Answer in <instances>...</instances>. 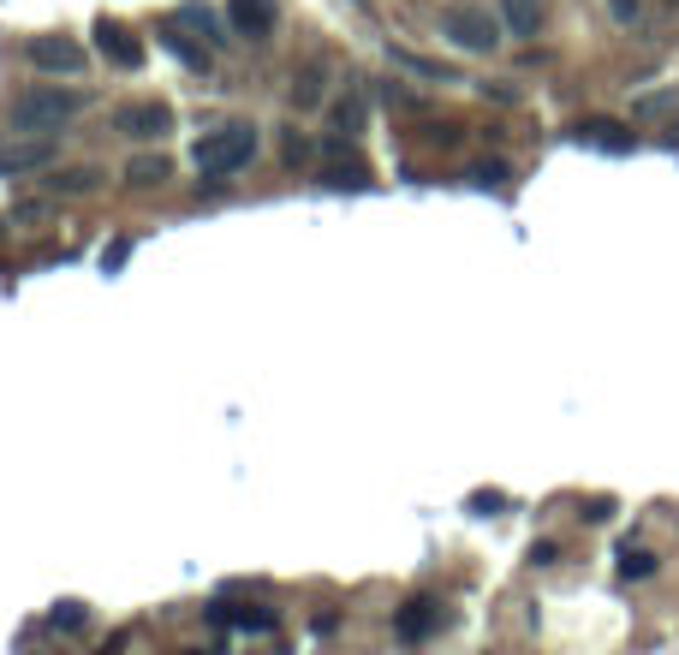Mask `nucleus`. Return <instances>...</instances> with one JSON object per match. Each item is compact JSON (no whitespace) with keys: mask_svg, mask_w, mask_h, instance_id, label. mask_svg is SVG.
<instances>
[{"mask_svg":"<svg viewBox=\"0 0 679 655\" xmlns=\"http://www.w3.org/2000/svg\"><path fill=\"white\" fill-rule=\"evenodd\" d=\"M30 66H37V72H84V42L78 37H30Z\"/></svg>","mask_w":679,"mask_h":655,"instance_id":"5","label":"nucleus"},{"mask_svg":"<svg viewBox=\"0 0 679 655\" xmlns=\"http://www.w3.org/2000/svg\"><path fill=\"white\" fill-rule=\"evenodd\" d=\"M477 179H483V185H501V179H507V167L489 162V167H477Z\"/></svg>","mask_w":679,"mask_h":655,"instance_id":"22","label":"nucleus"},{"mask_svg":"<svg viewBox=\"0 0 679 655\" xmlns=\"http://www.w3.org/2000/svg\"><path fill=\"white\" fill-rule=\"evenodd\" d=\"M608 7H614V19H620V25H632V19H638V7H643V0H608Z\"/></svg>","mask_w":679,"mask_h":655,"instance_id":"21","label":"nucleus"},{"mask_svg":"<svg viewBox=\"0 0 679 655\" xmlns=\"http://www.w3.org/2000/svg\"><path fill=\"white\" fill-rule=\"evenodd\" d=\"M226 25L245 42H263L274 30V0H226Z\"/></svg>","mask_w":679,"mask_h":655,"instance_id":"7","label":"nucleus"},{"mask_svg":"<svg viewBox=\"0 0 679 655\" xmlns=\"http://www.w3.org/2000/svg\"><path fill=\"white\" fill-rule=\"evenodd\" d=\"M162 42H167V55L180 60V66H191V72H208V55L185 37V25H180V19H167V25H162Z\"/></svg>","mask_w":679,"mask_h":655,"instance_id":"10","label":"nucleus"},{"mask_svg":"<svg viewBox=\"0 0 679 655\" xmlns=\"http://www.w3.org/2000/svg\"><path fill=\"white\" fill-rule=\"evenodd\" d=\"M399 66H406V72H417V78H442V84L453 78L447 66H435V60H424V55H399Z\"/></svg>","mask_w":679,"mask_h":655,"instance_id":"18","label":"nucleus"},{"mask_svg":"<svg viewBox=\"0 0 679 655\" xmlns=\"http://www.w3.org/2000/svg\"><path fill=\"white\" fill-rule=\"evenodd\" d=\"M435 626H442V614H435V602H406V608L394 614V632H399V637H429Z\"/></svg>","mask_w":679,"mask_h":655,"instance_id":"11","label":"nucleus"},{"mask_svg":"<svg viewBox=\"0 0 679 655\" xmlns=\"http://www.w3.org/2000/svg\"><path fill=\"white\" fill-rule=\"evenodd\" d=\"M78 114H84V96H78V90H55V84H37V90H25V96L7 108V131H19V137L48 131V137H55L60 126H72Z\"/></svg>","mask_w":679,"mask_h":655,"instance_id":"1","label":"nucleus"},{"mask_svg":"<svg viewBox=\"0 0 679 655\" xmlns=\"http://www.w3.org/2000/svg\"><path fill=\"white\" fill-rule=\"evenodd\" d=\"M126 179L137 185V192L162 185V179H167V155H132V162H126Z\"/></svg>","mask_w":679,"mask_h":655,"instance_id":"13","label":"nucleus"},{"mask_svg":"<svg viewBox=\"0 0 679 655\" xmlns=\"http://www.w3.org/2000/svg\"><path fill=\"white\" fill-rule=\"evenodd\" d=\"M55 162V137H25V144H0V174H37V167Z\"/></svg>","mask_w":679,"mask_h":655,"instance_id":"6","label":"nucleus"},{"mask_svg":"<svg viewBox=\"0 0 679 655\" xmlns=\"http://www.w3.org/2000/svg\"><path fill=\"white\" fill-rule=\"evenodd\" d=\"M358 126H363V101L346 96L340 108H334V131H340V137H358Z\"/></svg>","mask_w":679,"mask_h":655,"instance_id":"15","label":"nucleus"},{"mask_svg":"<svg viewBox=\"0 0 679 655\" xmlns=\"http://www.w3.org/2000/svg\"><path fill=\"white\" fill-rule=\"evenodd\" d=\"M208 619H226V626H245V632H269L274 614H239V608H208Z\"/></svg>","mask_w":679,"mask_h":655,"instance_id":"14","label":"nucleus"},{"mask_svg":"<svg viewBox=\"0 0 679 655\" xmlns=\"http://www.w3.org/2000/svg\"><path fill=\"white\" fill-rule=\"evenodd\" d=\"M114 131L137 137V144H155L162 131H173V114H167V101H126L114 114Z\"/></svg>","mask_w":679,"mask_h":655,"instance_id":"4","label":"nucleus"},{"mask_svg":"<svg viewBox=\"0 0 679 655\" xmlns=\"http://www.w3.org/2000/svg\"><path fill=\"white\" fill-rule=\"evenodd\" d=\"M620 573L625 578H650L656 573V555H643V548H620Z\"/></svg>","mask_w":679,"mask_h":655,"instance_id":"16","label":"nucleus"},{"mask_svg":"<svg viewBox=\"0 0 679 655\" xmlns=\"http://www.w3.org/2000/svg\"><path fill=\"white\" fill-rule=\"evenodd\" d=\"M328 66L322 60H304L299 66V78H292V101H299V108H317V101H322V90H328Z\"/></svg>","mask_w":679,"mask_h":655,"instance_id":"12","label":"nucleus"},{"mask_svg":"<svg viewBox=\"0 0 679 655\" xmlns=\"http://www.w3.org/2000/svg\"><path fill=\"white\" fill-rule=\"evenodd\" d=\"M191 162H197V174H203V179H226V174H239V167H251V162H256V126L233 119V126L203 131L197 144H191Z\"/></svg>","mask_w":679,"mask_h":655,"instance_id":"2","label":"nucleus"},{"mask_svg":"<svg viewBox=\"0 0 679 655\" xmlns=\"http://www.w3.org/2000/svg\"><path fill=\"white\" fill-rule=\"evenodd\" d=\"M48 185H55V192H96V174H90V167H78V174H55Z\"/></svg>","mask_w":679,"mask_h":655,"instance_id":"17","label":"nucleus"},{"mask_svg":"<svg viewBox=\"0 0 679 655\" xmlns=\"http://www.w3.org/2000/svg\"><path fill=\"white\" fill-rule=\"evenodd\" d=\"M96 48H101V55H108L114 66H137V60H144L137 37H132V30H119L114 19H101V25H96Z\"/></svg>","mask_w":679,"mask_h":655,"instance_id":"8","label":"nucleus"},{"mask_svg":"<svg viewBox=\"0 0 679 655\" xmlns=\"http://www.w3.org/2000/svg\"><path fill=\"white\" fill-rule=\"evenodd\" d=\"M180 19H185L191 30H203V37H208V42H221V37H215V19H208V12H203V7H185V12H180Z\"/></svg>","mask_w":679,"mask_h":655,"instance_id":"20","label":"nucleus"},{"mask_svg":"<svg viewBox=\"0 0 679 655\" xmlns=\"http://www.w3.org/2000/svg\"><path fill=\"white\" fill-rule=\"evenodd\" d=\"M442 37L453 48H465V55H495V19L489 12H477V7H447L442 12Z\"/></svg>","mask_w":679,"mask_h":655,"instance_id":"3","label":"nucleus"},{"mask_svg":"<svg viewBox=\"0 0 679 655\" xmlns=\"http://www.w3.org/2000/svg\"><path fill=\"white\" fill-rule=\"evenodd\" d=\"M84 626V608H78V602H60V608H55V632H78Z\"/></svg>","mask_w":679,"mask_h":655,"instance_id":"19","label":"nucleus"},{"mask_svg":"<svg viewBox=\"0 0 679 655\" xmlns=\"http://www.w3.org/2000/svg\"><path fill=\"white\" fill-rule=\"evenodd\" d=\"M549 19V0H501V25L513 30V37H536Z\"/></svg>","mask_w":679,"mask_h":655,"instance_id":"9","label":"nucleus"}]
</instances>
